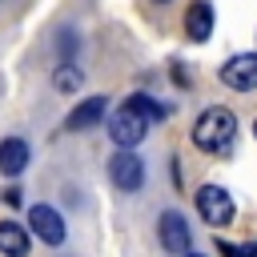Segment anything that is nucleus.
Here are the masks:
<instances>
[{
	"label": "nucleus",
	"mask_w": 257,
	"mask_h": 257,
	"mask_svg": "<svg viewBox=\"0 0 257 257\" xmlns=\"http://www.w3.org/2000/svg\"><path fill=\"white\" fill-rule=\"evenodd\" d=\"M233 137H237V116L225 104L205 108L197 116V124H193V145L205 149V153H229L233 149Z\"/></svg>",
	"instance_id": "nucleus-1"
},
{
	"label": "nucleus",
	"mask_w": 257,
	"mask_h": 257,
	"mask_svg": "<svg viewBox=\"0 0 257 257\" xmlns=\"http://www.w3.org/2000/svg\"><path fill=\"white\" fill-rule=\"evenodd\" d=\"M197 213L205 217V225H213V229H221V225H229L233 221V197L221 189V185H201L197 189Z\"/></svg>",
	"instance_id": "nucleus-2"
},
{
	"label": "nucleus",
	"mask_w": 257,
	"mask_h": 257,
	"mask_svg": "<svg viewBox=\"0 0 257 257\" xmlns=\"http://www.w3.org/2000/svg\"><path fill=\"white\" fill-rule=\"evenodd\" d=\"M145 133H149V120H145L141 112H133L128 104H120V108L112 112V120H108V137H112L120 149H137V145L145 141Z\"/></svg>",
	"instance_id": "nucleus-3"
},
{
	"label": "nucleus",
	"mask_w": 257,
	"mask_h": 257,
	"mask_svg": "<svg viewBox=\"0 0 257 257\" xmlns=\"http://www.w3.org/2000/svg\"><path fill=\"white\" fill-rule=\"evenodd\" d=\"M221 84L225 88H237V92H253L257 88V52H237L221 64Z\"/></svg>",
	"instance_id": "nucleus-4"
},
{
	"label": "nucleus",
	"mask_w": 257,
	"mask_h": 257,
	"mask_svg": "<svg viewBox=\"0 0 257 257\" xmlns=\"http://www.w3.org/2000/svg\"><path fill=\"white\" fill-rule=\"evenodd\" d=\"M108 177L120 193H137L145 185V161L133 153V149H120L112 161H108Z\"/></svg>",
	"instance_id": "nucleus-5"
},
{
	"label": "nucleus",
	"mask_w": 257,
	"mask_h": 257,
	"mask_svg": "<svg viewBox=\"0 0 257 257\" xmlns=\"http://www.w3.org/2000/svg\"><path fill=\"white\" fill-rule=\"evenodd\" d=\"M28 229L44 241V245H60L64 241V217L52 205H32L28 209Z\"/></svg>",
	"instance_id": "nucleus-6"
},
{
	"label": "nucleus",
	"mask_w": 257,
	"mask_h": 257,
	"mask_svg": "<svg viewBox=\"0 0 257 257\" xmlns=\"http://www.w3.org/2000/svg\"><path fill=\"white\" fill-rule=\"evenodd\" d=\"M157 233H161V245L169 249V253H185L189 245H193V233H189V225H185V217L181 213H161V221H157Z\"/></svg>",
	"instance_id": "nucleus-7"
},
{
	"label": "nucleus",
	"mask_w": 257,
	"mask_h": 257,
	"mask_svg": "<svg viewBox=\"0 0 257 257\" xmlns=\"http://www.w3.org/2000/svg\"><path fill=\"white\" fill-rule=\"evenodd\" d=\"M28 141L24 137H4L0 141V173L4 177H16V173H24L28 169Z\"/></svg>",
	"instance_id": "nucleus-8"
},
{
	"label": "nucleus",
	"mask_w": 257,
	"mask_h": 257,
	"mask_svg": "<svg viewBox=\"0 0 257 257\" xmlns=\"http://www.w3.org/2000/svg\"><path fill=\"white\" fill-rule=\"evenodd\" d=\"M104 108H108V100H104V96H84V100L68 112V120H64V124H68L72 133H84V128H92V124L104 116Z\"/></svg>",
	"instance_id": "nucleus-9"
},
{
	"label": "nucleus",
	"mask_w": 257,
	"mask_h": 257,
	"mask_svg": "<svg viewBox=\"0 0 257 257\" xmlns=\"http://www.w3.org/2000/svg\"><path fill=\"white\" fill-rule=\"evenodd\" d=\"M185 32H189V40H209V32H213V8H209V0H193L189 4V12H185Z\"/></svg>",
	"instance_id": "nucleus-10"
},
{
	"label": "nucleus",
	"mask_w": 257,
	"mask_h": 257,
	"mask_svg": "<svg viewBox=\"0 0 257 257\" xmlns=\"http://www.w3.org/2000/svg\"><path fill=\"white\" fill-rule=\"evenodd\" d=\"M0 253L8 257H28V229L16 221H0Z\"/></svg>",
	"instance_id": "nucleus-11"
},
{
	"label": "nucleus",
	"mask_w": 257,
	"mask_h": 257,
	"mask_svg": "<svg viewBox=\"0 0 257 257\" xmlns=\"http://www.w3.org/2000/svg\"><path fill=\"white\" fill-rule=\"evenodd\" d=\"M52 84H56L60 92H76V88H80V68H76L72 60H60L56 72H52Z\"/></svg>",
	"instance_id": "nucleus-12"
},
{
	"label": "nucleus",
	"mask_w": 257,
	"mask_h": 257,
	"mask_svg": "<svg viewBox=\"0 0 257 257\" xmlns=\"http://www.w3.org/2000/svg\"><path fill=\"white\" fill-rule=\"evenodd\" d=\"M124 104H128L133 112H141V116H145L149 124H153V120H165V104H157V100H153V96H145V92H137V96H128Z\"/></svg>",
	"instance_id": "nucleus-13"
},
{
	"label": "nucleus",
	"mask_w": 257,
	"mask_h": 257,
	"mask_svg": "<svg viewBox=\"0 0 257 257\" xmlns=\"http://www.w3.org/2000/svg\"><path fill=\"white\" fill-rule=\"evenodd\" d=\"M217 253L221 257H257V241H245V245H233L225 237H217Z\"/></svg>",
	"instance_id": "nucleus-14"
},
{
	"label": "nucleus",
	"mask_w": 257,
	"mask_h": 257,
	"mask_svg": "<svg viewBox=\"0 0 257 257\" xmlns=\"http://www.w3.org/2000/svg\"><path fill=\"white\" fill-rule=\"evenodd\" d=\"M56 48H60V56H64V60H72V48H76V36H72V32L64 28V32L56 36Z\"/></svg>",
	"instance_id": "nucleus-15"
},
{
	"label": "nucleus",
	"mask_w": 257,
	"mask_h": 257,
	"mask_svg": "<svg viewBox=\"0 0 257 257\" xmlns=\"http://www.w3.org/2000/svg\"><path fill=\"white\" fill-rule=\"evenodd\" d=\"M4 205H12V209L20 205V185H12V189H4Z\"/></svg>",
	"instance_id": "nucleus-16"
},
{
	"label": "nucleus",
	"mask_w": 257,
	"mask_h": 257,
	"mask_svg": "<svg viewBox=\"0 0 257 257\" xmlns=\"http://www.w3.org/2000/svg\"><path fill=\"white\" fill-rule=\"evenodd\" d=\"M181 257H205V253H197V249H185V253H181Z\"/></svg>",
	"instance_id": "nucleus-17"
},
{
	"label": "nucleus",
	"mask_w": 257,
	"mask_h": 257,
	"mask_svg": "<svg viewBox=\"0 0 257 257\" xmlns=\"http://www.w3.org/2000/svg\"><path fill=\"white\" fill-rule=\"evenodd\" d=\"M253 133H257V120H253Z\"/></svg>",
	"instance_id": "nucleus-18"
},
{
	"label": "nucleus",
	"mask_w": 257,
	"mask_h": 257,
	"mask_svg": "<svg viewBox=\"0 0 257 257\" xmlns=\"http://www.w3.org/2000/svg\"><path fill=\"white\" fill-rule=\"evenodd\" d=\"M157 4H165V0H157Z\"/></svg>",
	"instance_id": "nucleus-19"
}]
</instances>
